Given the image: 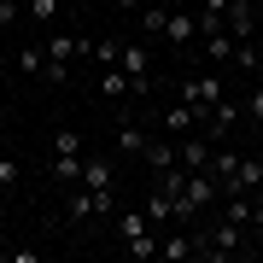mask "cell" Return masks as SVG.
<instances>
[{"label":"cell","mask_w":263,"mask_h":263,"mask_svg":"<svg viewBox=\"0 0 263 263\" xmlns=\"http://www.w3.org/2000/svg\"><path fill=\"white\" fill-rule=\"evenodd\" d=\"M53 181L59 187H76L82 181V158H53Z\"/></svg>","instance_id":"21"},{"label":"cell","mask_w":263,"mask_h":263,"mask_svg":"<svg viewBox=\"0 0 263 263\" xmlns=\"http://www.w3.org/2000/svg\"><path fill=\"white\" fill-rule=\"evenodd\" d=\"M117 240H123V257H135V263L158 257V228H152L146 211H117Z\"/></svg>","instance_id":"2"},{"label":"cell","mask_w":263,"mask_h":263,"mask_svg":"<svg viewBox=\"0 0 263 263\" xmlns=\"http://www.w3.org/2000/svg\"><path fill=\"white\" fill-rule=\"evenodd\" d=\"M252 29H257L252 6H246V0H234V6H228V35H234V41H252Z\"/></svg>","instance_id":"16"},{"label":"cell","mask_w":263,"mask_h":263,"mask_svg":"<svg viewBox=\"0 0 263 263\" xmlns=\"http://www.w3.org/2000/svg\"><path fill=\"white\" fill-rule=\"evenodd\" d=\"M199 257V240L187 234V228H170V234H158V263H187Z\"/></svg>","instance_id":"8"},{"label":"cell","mask_w":263,"mask_h":263,"mask_svg":"<svg viewBox=\"0 0 263 263\" xmlns=\"http://www.w3.org/2000/svg\"><path fill=\"white\" fill-rule=\"evenodd\" d=\"M164 41H170V47H193V41H199V18H193V12H176V6H170Z\"/></svg>","instance_id":"9"},{"label":"cell","mask_w":263,"mask_h":263,"mask_svg":"<svg viewBox=\"0 0 263 263\" xmlns=\"http://www.w3.org/2000/svg\"><path fill=\"white\" fill-rule=\"evenodd\" d=\"M205 170L216 176V187H228V181H234V170H240V152H234V146H216Z\"/></svg>","instance_id":"13"},{"label":"cell","mask_w":263,"mask_h":263,"mask_svg":"<svg viewBox=\"0 0 263 263\" xmlns=\"http://www.w3.org/2000/svg\"><path fill=\"white\" fill-rule=\"evenodd\" d=\"M228 6L234 0H199V12H222V18H228Z\"/></svg>","instance_id":"26"},{"label":"cell","mask_w":263,"mask_h":263,"mask_svg":"<svg viewBox=\"0 0 263 263\" xmlns=\"http://www.w3.org/2000/svg\"><path fill=\"white\" fill-rule=\"evenodd\" d=\"M65 6H82V0H65Z\"/></svg>","instance_id":"29"},{"label":"cell","mask_w":263,"mask_h":263,"mask_svg":"<svg viewBox=\"0 0 263 263\" xmlns=\"http://www.w3.org/2000/svg\"><path fill=\"white\" fill-rule=\"evenodd\" d=\"M193 240H199V257H205V263H228V257H240V252H246V222H234V216L216 211Z\"/></svg>","instance_id":"1"},{"label":"cell","mask_w":263,"mask_h":263,"mask_svg":"<svg viewBox=\"0 0 263 263\" xmlns=\"http://www.w3.org/2000/svg\"><path fill=\"white\" fill-rule=\"evenodd\" d=\"M164 6H176V12H193V6H199V0H164Z\"/></svg>","instance_id":"28"},{"label":"cell","mask_w":263,"mask_h":263,"mask_svg":"<svg viewBox=\"0 0 263 263\" xmlns=\"http://www.w3.org/2000/svg\"><path fill=\"white\" fill-rule=\"evenodd\" d=\"M18 176H24L18 158H12V152H0V193H12V187H18Z\"/></svg>","instance_id":"23"},{"label":"cell","mask_w":263,"mask_h":263,"mask_svg":"<svg viewBox=\"0 0 263 263\" xmlns=\"http://www.w3.org/2000/svg\"><path fill=\"white\" fill-rule=\"evenodd\" d=\"M240 105H246V117H252V123H257V129H263V88H252V94H246Z\"/></svg>","instance_id":"24"},{"label":"cell","mask_w":263,"mask_h":263,"mask_svg":"<svg viewBox=\"0 0 263 263\" xmlns=\"http://www.w3.org/2000/svg\"><path fill=\"white\" fill-rule=\"evenodd\" d=\"M12 70H18V76H47V47H35V41H29V47H18Z\"/></svg>","instance_id":"14"},{"label":"cell","mask_w":263,"mask_h":263,"mask_svg":"<svg viewBox=\"0 0 263 263\" xmlns=\"http://www.w3.org/2000/svg\"><path fill=\"white\" fill-rule=\"evenodd\" d=\"M146 141H152V135L141 129V123H117V152H123V158H141Z\"/></svg>","instance_id":"12"},{"label":"cell","mask_w":263,"mask_h":263,"mask_svg":"<svg viewBox=\"0 0 263 263\" xmlns=\"http://www.w3.org/2000/svg\"><path fill=\"white\" fill-rule=\"evenodd\" d=\"M199 129V111H193V105H164V135H176V141H181V135H193Z\"/></svg>","instance_id":"11"},{"label":"cell","mask_w":263,"mask_h":263,"mask_svg":"<svg viewBox=\"0 0 263 263\" xmlns=\"http://www.w3.org/2000/svg\"><path fill=\"white\" fill-rule=\"evenodd\" d=\"M53 158H82V135H76L70 123H59V129H53Z\"/></svg>","instance_id":"17"},{"label":"cell","mask_w":263,"mask_h":263,"mask_svg":"<svg viewBox=\"0 0 263 263\" xmlns=\"http://www.w3.org/2000/svg\"><path fill=\"white\" fill-rule=\"evenodd\" d=\"M240 117H246V105L222 94V100H216V111H211L205 123H199V129H205V135H211V141H216V146H222V141H228V135H234V129H240Z\"/></svg>","instance_id":"7"},{"label":"cell","mask_w":263,"mask_h":263,"mask_svg":"<svg viewBox=\"0 0 263 263\" xmlns=\"http://www.w3.org/2000/svg\"><path fill=\"white\" fill-rule=\"evenodd\" d=\"M117 65L129 70V100H146L152 94V53H146V41H123V53H117Z\"/></svg>","instance_id":"6"},{"label":"cell","mask_w":263,"mask_h":263,"mask_svg":"<svg viewBox=\"0 0 263 263\" xmlns=\"http://www.w3.org/2000/svg\"><path fill=\"white\" fill-rule=\"evenodd\" d=\"M141 158H146V170H170V164H176V135H158V141H146Z\"/></svg>","instance_id":"15"},{"label":"cell","mask_w":263,"mask_h":263,"mask_svg":"<svg viewBox=\"0 0 263 263\" xmlns=\"http://www.w3.org/2000/svg\"><path fill=\"white\" fill-rule=\"evenodd\" d=\"M111 6H117V12H141L146 0H111Z\"/></svg>","instance_id":"27"},{"label":"cell","mask_w":263,"mask_h":263,"mask_svg":"<svg viewBox=\"0 0 263 263\" xmlns=\"http://www.w3.org/2000/svg\"><path fill=\"white\" fill-rule=\"evenodd\" d=\"M82 187L94 193L100 216H111L117 211V164L111 158H82Z\"/></svg>","instance_id":"3"},{"label":"cell","mask_w":263,"mask_h":263,"mask_svg":"<svg viewBox=\"0 0 263 263\" xmlns=\"http://www.w3.org/2000/svg\"><path fill=\"white\" fill-rule=\"evenodd\" d=\"M100 94H105V100H123V94H129V70H123V65H105Z\"/></svg>","instance_id":"18"},{"label":"cell","mask_w":263,"mask_h":263,"mask_svg":"<svg viewBox=\"0 0 263 263\" xmlns=\"http://www.w3.org/2000/svg\"><path fill=\"white\" fill-rule=\"evenodd\" d=\"M216 199H222V187H216L211 170H187V187H181V216H176V222H193V216L205 211V205H216Z\"/></svg>","instance_id":"5"},{"label":"cell","mask_w":263,"mask_h":263,"mask_svg":"<svg viewBox=\"0 0 263 263\" xmlns=\"http://www.w3.org/2000/svg\"><path fill=\"white\" fill-rule=\"evenodd\" d=\"M65 0H29V24H59Z\"/></svg>","instance_id":"22"},{"label":"cell","mask_w":263,"mask_h":263,"mask_svg":"<svg viewBox=\"0 0 263 263\" xmlns=\"http://www.w3.org/2000/svg\"><path fill=\"white\" fill-rule=\"evenodd\" d=\"M228 94V88H222V76H216V70H193L187 76V82H181V105H193V111H199V123H205L211 111H216V100H222Z\"/></svg>","instance_id":"4"},{"label":"cell","mask_w":263,"mask_h":263,"mask_svg":"<svg viewBox=\"0 0 263 263\" xmlns=\"http://www.w3.org/2000/svg\"><path fill=\"white\" fill-rule=\"evenodd\" d=\"M65 216H70L76 228H82V222H94V216H100V205H94V193H88L82 181H76V187H70V199H65Z\"/></svg>","instance_id":"10"},{"label":"cell","mask_w":263,"mask_h":263,"mask_svg":"<svg viewBox=\"0 0 263 263\" xmlns=\"http://www.w3.org/2000/svg\"><path fill=\"white\" fill-rule=\"evenodd\" d=\"M18 18H24V6H18V0H0V29H12Z\"/></svg>","instance_id":"25"},{"label":"cell","mask_w":263,"mask_h":263,"mask_svg":"<svg viewBox=\"0 0 263 263\" xmlns=\"http://www.w3.org/2000/svg\"><path fill=\"white\" fill-rule=\"evenodd\" d=\"M205 59H222V65H234V35H228V24L216 29V35H205Z\"/></svg>","instance_id":"19"},{"label":"cell","mask_w":263,"mask_h":263,"mask_svg":"<svg viewBox=\"0 0 263 263\" xmlns=\"http://www.w3.org/2000/svg\"><path fill=\"white\" fill-rule=\"evenodd\" d=\"M164 24H170V6H152V12L141 6V35H146V41H158V35H164Z\"/></svg>","instance_id":"20"}]
</instances>
